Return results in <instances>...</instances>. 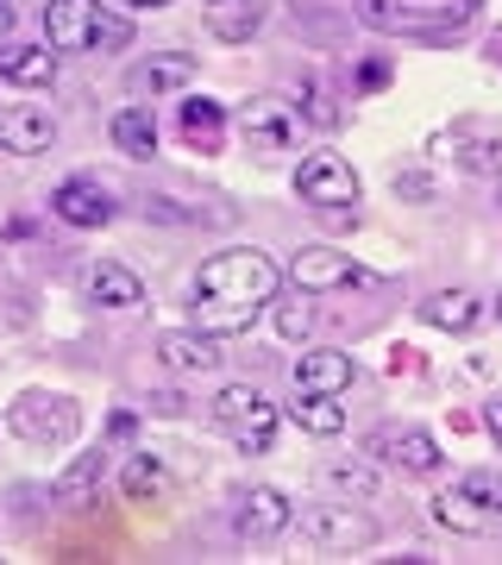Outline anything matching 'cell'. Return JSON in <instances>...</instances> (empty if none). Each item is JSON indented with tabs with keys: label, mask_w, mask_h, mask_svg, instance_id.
<instances>
[{
	"label": "cell",
	"mask_w": 502,
	"mask_h": 565,
	"mask_svg": "<svg viewBox=\"0 0 502 565\" xmlns=\"http://www.w3.org/2000/svg\"><path fill=\"white\" fill-rule=\"evenodd\" d=\"M296 527H301V541L314 546V553H359V546H377V534H383L364 509H352V497L301 509Z\"/></svg>",
	"instance_id": "obj_8"
},
{
	"label": "cell",
	"mask_w": 502,
	"mask_h": 565,
	"mask_svg": "<svg viewBox=\"0 0 502 565\" xmlns=\"http://www.w3.org/2000/svg\"><path fill=\"white\" fill-rule=\"evenodd\" d=\"M483 427L502 440V396H490V403H483Z\"/></svg>",
	"instance_id": "obj_33"
},
{
	"label": "cell",
	"mask_w": 502,
	"mask_h": 565,
	"mask_svg": "<svg viewBox=\"0 0 502 565\" xmlns=\"http://www.w3.org/2000/svg\"><path fill=\"white\" fill-rule=\"evenodd\" d=\"M221 359H226L221 340L201 333V327H170V333H158V364L177 371V377H214Z\"/></svg>",
	"instance_id": "obj_15"
},
{
	"label": "cell",
	"mask_w": 502,
	"mask_h": 565,
	"mask_svg": "<svg viewBox=\"0 0 502 565\" xmlns=\"http://www.w3.org/2000/svg\"><path fill=\"white\" fill-rule=\"evenodd\" d=\"M207 415H214V427H221V434L239 446V452H252V459L277 446V403H270L258 384H226V390H214Z\"/></svg>",
	"instance_id": "obj_6"
},
{
	"label": "cell",
	"mask_w": 502,
	"mask_h": 565,
	"mask_svg": "<svg viewBox=\"0 0 502 565\" xmlns=\"http://www.w3.org/2000/svg\"><path fill=\"white\" fill-rule=\"evenodd\" d=\"M496 207H502V177H496Z\"/></svg>",
	"instance_id": "obj_37"
},
{
	"label": "cell",
	"mask_w": 502,
	"mask_h": 565,
	"mask_svg": "<svg viewBox=\"0 0 502 565\" xmlns=\"http://www.w3.org/2000/svg\"><path fill=\"white\" fill-rule=\"evenodd\" d=\"M277 333L282 340H308V333H314V308L308 302H282L277 308Z\"/></svg>",
	"instance_id": "obj_30"
},
{
	"label": "cell",
	"mask_w": 502,
	"mask_h": 565,
	"mask_svg": "<svg viewBox=\"0 0 502 565\" xmlns=\"http://www.w3.org/2000/svg\"><path fill=\"white\" fill-rule=\"evenodd\" d=\"M389 76H396V63H389V57H364V70H359V88H383Z\"/></svg>",
	"instance_id": "obj_31"
},
{
	"label": "cell",
	"mask_w": 502,
	"mask_h": 565,
	"mask_svg": "<svg viewBox=\"0 0 502 565\" xmlns=\"http://www.w3.org/2000/svg\"><path fill=\"white\" fill-rule=\"evenodd\" d=\"M239 132L252 139L258 158H282V151H296V139H301V114H296V102L252 95V102H239Z\"/></svg>",
	"instance_id": "obj_11"
},
{
	"label": "cell",
	"mask_w": 502,
	"mask_h": 565,
	"mask_svg": "<svg viewBox=\"0 0 502 565\" xmlns=\"http://www.w3.org/2000/svg\"><path fill=\"white\" fill-rule=\"evenodd\" d=\"M158 490H163V465L151 459V452H139V459L126 465V497L145 503V497H158Z\"/></svg>",
	"instance_id": "obj_28"
},
{
	"label": "cell",
	"mask_w": 502,
	"mask_h": 565,
	"mask_svg": "<svg viewBox=\"0 0 502 565\" xmlns=\"http://www.w3.org/2000/svg\"><path fill=\"white\" fill-rule=\"evenodd\" d=\"M7 434L25 446H39V452H63L82 434V408L63 390H20L7 403Z\"/></svg>",
	"instance_id": "obj_5"
},
{
	"label": "cell",
	"mask_w": 502,
	"mask_h": 565,
	"mask_svg": "<svg viewBox=\"0 0 502 565\" xmlns=\"http://www.w3.org/2000/svg\"><path fill=\"white\" fill-rule=\"evenodd\" d=\"M44 44L57 57H88V51H126L132 20L114 13L107 0H44Z\"/></svg>",
	"instance_id": "obj_2"
},
{
	"label": "cell",
	"mask_w": 502,
	"mask_h": 565,
	"mask_svg": "<svg viewBox=\"0 0 502 565\" xmlns=\"http://www.w3.org/2000/svg\"><path fill=\"white\" fill-rule=\"evenodd\" d=\"M0 82H13V88H51L57 82V51L51 44L7 39L0 44Z\"/></svg>",
	"instance_id": "obj_21"
},
{
	"label": "cell",
	"mask_w": 502,
	"mask_h": 565,
	"mask_svg": "<svg viewBox=\"0 0 502 565\" xmlns=\"http://www.w3.org/2000/svg\"><path fill=\"white\" fill-rule=\"evenodd\" d=\"M321 478H327V490H340V497H352V503H377L383 465L371 459V452H364V459H327Z\"/></svg>",
	"instance_id": "obj_25"
},
{
	"label": "cell",
	"mask_w": 502,
	"mask_h": 565,
	"mask_svg": "<svg viewBox=\"0 0 502 565\" xmlns=\"http://www.w3.org/2000/svg\"><path fill=\"white\" fill-rule=\"evenodd\" d=\"M289 422H296L301 434H340L345 403L340 396H296V403H289Z\"/></svg>",
	"instance_id": "obj_26"
},
{
	"label": "cell",
	"mask_w": 502,
	"mask_h": 565,
	"mask_svg": "<svg viewBox=\"0 0 502 565\" xmlns=\"http://www.w3.org/2000/svg\"><path fill=\"white\" fill-rule=\"evenodd\" d=\"M107 139H114V151H126V158H151L158 151V114L145 102H126L114 120H107Z\"/></svg>",
	"instance_id": "obj_24"
},
{
	"label": "cell",
	"mask_w": 502,
	"mask_h": 565,
	"mask_svg": "<svg viewBox=\"0 0 502 565\" xmlns=\"http://www.w3.org/2000/svg\"><path fill=\"white\" fill-rule=\"evenodd\" d=\"M201 63L189 57V51H151V57H139L132 70H126V102H163V95H182L189 82H195Z\"/></svg>",
	"instance_id": "obj_13"
},
{
	"label": "cell",
	"mask_w": 502,
	"mask_h": 565,
	"mask_svg": "<svg viewBox=\"0 0 502 565\" xmlns=\"http://www.w3.org/2000/svg\"><path fill=\"white\" fill-rule=\"evenodd\" d=\"M82 296L95 308H107V315H132V308H145V282L126 264L95 258V264H82Z\"/></svg>",
	"instance_id": "obj_16"
},
{
	"label": "cell",
	"mask_w": 502,
	"mask_h": 565,
	"mask_svg": "<svg viewBox=\"0 0 502 565\" xmlns=\"http://www.w3.org/2000/svg\"><path fill=\"white\" fill-rule=\"evenodd\" d=\"M364 452H371L383 471H402V478H440L446 471L440 440H434L421 422H377L364 434Z\"/></svg>",
	"instance_id": "obj_7"
},
{
	"label": "cell",
	"mask_w": 502,
	"mask_h": 565,
	"mask_svg": "<svg viewBox=\"0 0 502 565\" xmlns=\"http://www.w3.org/2000/svg\"><path fill=\"white\" fill-rule=\"evenodd\" d=\"M289 282H296L301 296H333V289H359L371 282L352 252H333V245H301L296 258H289Z\"/></svg>",
	"instance_id": "obj_10"
},
{
	"label": "cell",
	"mask_w": 502,
	"mask_h": 565,
	"mask_svg": "<svg viewBox=\"0 0 502 565\" xmlns=\"http://www.w3.org/2000/svg\"><path fill=\"white\" fill-rule=\"evenodd\" d=\"M177 126H182V145H189V151H201V158L226 151V107H221V102H207V95L182 102Z\"/></svg>",
	"instance_id": "obj_23"
},
{
	"label": "cell",
	"mask_w": 502,
	"mask_h": 565,
	"mask_svg": "<svg viewBox=\"0 0 502 565\" xmlns=\"http://www.w3.org/2000/svg\"><path fill=\"white\" fill-rule=\"evenodd\" d=\"M459 163H464V170H483V177H502V139H471V145H459Z\"/></svg>",
	"instance_id": "obj_29"
},
{
	"label": "cell",
	"mask_w": 502,
	"mask_h": 565,
	"mask_svg": "<svg viewBox=\"0 0 502 565\" xmlns=\"http://www.w3.org/2000/svg\"><path fill=\"white\" fill-rule=\"evenodd\" d=\"M132 7H170V0H132Z\"/></svg>",
	"instance_id": "obj_36"
},
{
	"label": "cell",
	"mask_w": 502,
	"mask_h": 565,
	"mask_svg": "<svg viewBox=\"0 0 502 565\" xmlns=\"http://www.w3.org/2000/svg\"><path fill=\"white\" fill-rule=\"evenodd\" d=\"M132 427H139V422H132V415H126V408H120V415L107 422V440H114V446H120V440H132Z\"/></svg>",
	"instance_id": "obj_32"
},
{
	"label": "cell",
	"mask_w": 502,
	"mask_h": 565,
	"mask_svg": "<svg viewBox=\"0 0 502 565\" xmlns=\"http://www.w3.org/2000/svg\"><path fill=\"white\" fill-rule=\"evenodd\" d=\"M201 20L221 44H252L270 20V0H201Z\"/></svg>",
	"instance_id": "obj_20"
},
{
	"label": "cell",
	"mask_w": 502,
	"mask_h": 565,
	"mask_svg": "<svg viewBox=\"0 0 502 565\" xmlns=\"http://www.w3.org/2000/svg\"><path fill=\"white\" fill-rule=\"evenodd\" d=\"M296 195L308 207H321V214H345V207L364 202V182H359V170H352V158L314 151V158H301V170H296Z\"/></svg>",
	"instance_id": "obj_9"
},
{
	"label": "cell",
	"mask_w": 502,
	"mask_h": 565,
	"mask_svg": "<svg viewBox=\"0 0 502 565\" xmlns=\"http://www.w3.org/2000/svg\"><path fill=\"white\" fill-rule=\"evenodd\" d=\"M434 522L464 541H496L502 534V471H459L434 497Z\"/></svg>",
	"instance_id": "obj_4"
},
{
	"label": "cell",
	"mask_w": 502,
	"mask_h": 565,
	"mask_svg": "<svg viewBox=\"0 0 502 565\" xmlns=\"http://www.w3.org/2000/svg\"><path fill=\"white\" fill-rule=\"evenodd\" d=\"M277 282H282V270L264 258L258 245L214 252V258L195 270V327L214 333V340L252 333V321L277 302Z\"/></svg>",
	"instance_id": "obj_1"
},
{
	"label": "cell",
	"mask_w": 502,
	"mask_h": 565,
	"mask_svg": "<svg viewBox=\"0 0 502 565\" xmlns=\"http://www.w3.org/2000/svg\"><path fill=\"white\" fill-rule=\"evenodd\" d=\"M13 20H20V7H13V0H0V44H7V32H13Z\"/></svg>",
	"instance_id": "obj_34"
},
{
	"label": "cell",
	"mask_w": 502,
	"mask_h": 565,
	"mask_svg": "<svg viewBox=\"0 0 502 565\" xmlns=\"http://www.w3.org/2000/svg\"><path fill=\"white\" fill-rule=\"evenodd\" d=\"M289 384H296V396H345L359 384V364L340 345H301L289 364Z\"/></svg>",
	"instance_id": "obj_12"
},
{
	"label": "cell",
	"mask_w": 502,
	"mask_h": 565,
	"mask_svg": "<svg viewBox=\"0 0 502 565\" xmlns=\"http://www.w3.org/2000/svg\"><path fill=\"white\" fill-rule=\"evenodd\" d=\"M233 522H239L245 541H270V534H289V527H296V503H289L277 484H252L239 497V515H233Z\"/></svg>",
	"instance_id": "obj_18"
},
{
	"label": "cell",
	"mask_w": 502,
	"mask_h": 565,
	"mask_svg": "<svg viewBox=\"0 0 502 565\" xmlns=\"http://www.w3.org/2000/svg\"><path fill=\"white\" fill-rule=\"evenodd\" d=\"M415 315H421L427 327H440V333H471V327L483 321V296L478 289H434V296L415 302Z\"/></svg>",
	"instance_id": "obj_22"
},
{
	"label": "cell",
	"mask_w": 502,
	"mask_h": 565,
	"mask_svg": "<svg viewBox=\"0 0 502 565\" xmlns=\"http://www.w3.org/2000/svg\"><path fill=\"white\" fill-rule=\"evenodd\" d=\"M359 20L389 39H452L478 20L483 0H352Z\"/></svg>",
	"instance_id": "obj_3"
},
{
	"label": "cell",
	"mask_w": 502,
	"mask_h": 565,
	"mask_svg": "<svg viewBox=\"0 0 502 565\" xmlns=\"http://www.w3.org/2000/svg\"><path fill=\"white\" fill-rule=\"evenodd\" d=\"M114 471V440H100V446H88V452H76V459L63 465L57 478H51V503H63V509H82L88 497L100 490V478Z\"/></svg>",
	"instance_id": "obj_17"
},
{
	"label": "cell",
	"mask_w": 502,
	"mask_h": 565,
	"mask_svg": "<svg viewBox=\"0 0 502 565\" xmlns=\"http://www.w3.org/2000/svg\"><path fill=\"white\" fill-rule=\"evenodd\" d=\"M483 57H490V63H496V70H502V25H496V32H490V39H483Z\"/></svg>",
	"instance_id": "obj_35"
},
{
	"label": "cell",
	"mask_w": 502,
	"mask_h": 565,
	"mask_svg": "<svg viewBox=\"0 0 502 565\" xmlns=\"http://www.w3.org/2000/svg\"><path fill=\"white\" fill-rule=\"evenodd\" d=\"M57 145V120L44 114V107L20 102V107H0V151H13V158H39Z\"/></svg>",
	"instance_id": "obj_19"
},
{
	"label": "cell",
	"mask_w": 502,
	"mask_h": 565,
	"mask_svg": "<svg viewBox=\"0 0 502 565\" xmlns=\"http://www.w3.org/2000/svg\"><path fill=\"white\" fill-rule=\"evenodd\" d=\"M296 114H301L308 126H321V132H333V126L345 120L340 107H333V95H327L321 76H301V82H296Z\"/></svg>",
	"instance_id": "obj_27"
},
{
	"label": "cell",
	"mask_w": 502,
	"mask_h": 565,
	"mask_svg": "<svg viewBox=\"0 0 502 565\" xmlns=\"http://www.w3.org/2000/svg\"><path fill=\"white\" fill-rule=\"evenodd\" d=\"M51 214H57L63 226H76V233H95V226H107L114 214H120V202H114V189L95 177H70L51 189Z\"/></svg>",
	"instance_id": "obj_14"
},
{
	"label": "cell",
	"mask_w": 502,
	"mask_h": 565,
	"mask_svg": "<svg viewBox=\"0 0 502 565\" xmlns=\"http://www.w3.org/2000/svg\"><path fill=\"white\" fill-rule=\"evenodd\" d=\"M496 315H502V302H496Z\"/></svg>",
	"instance_id": "obj_38"
}]
</instances>
